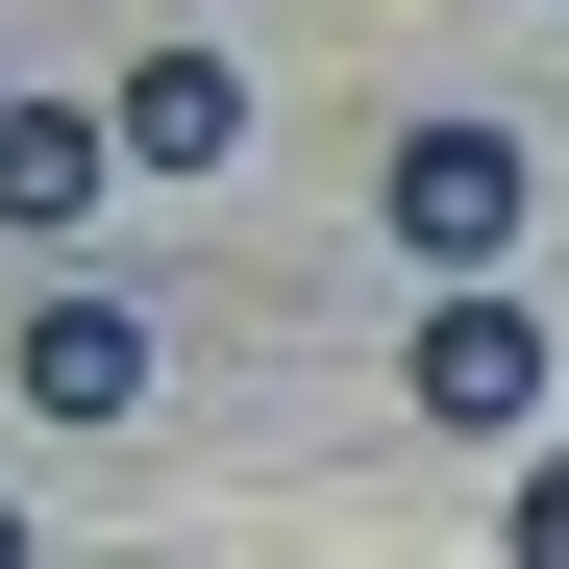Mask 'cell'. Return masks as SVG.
<instances>
[{
    "mask_svg": "<svg viewBox=\"0 0 569 569\" xmlns=\"http://www.w3.org/2000/svg\"><path fill=\"white\" fill-rule=\"evenodd\" d=\"M371 223H397L446 298L470 272H520V223H545V173H520V124H397V173H371Z\"/></svg>",
    "mask_w": 569,
    "mask_h": 569,
    "instance_id": "obj_1",
    "label": "cell"
},
{
    "mask_svg": "<svg viewBox=\"0 0 569 569\" xmlns=\"http://www.w3.org/2000/svg\"><path fill=\"white\" fill-rule=\"evenodd\" d=\"M397 397L446 421V446H545V397H569V347L470 272V298H421V347H397Z\"/></svg>",
    "mask_w": 569,
    "mask_h": 569,
    "instance_id": "obj_2",
    "label": "cell"
},
{
    "mask_svg": "<svg viewBox=\"0 0 569 569\" xmlns=\"http://www.w3.org/2000/svg\"><path fill=\"white\" fill-rule=\"evenodd\" d=\"M149 371H173V347H149V298H100V272H74V298H50L26 347H0V397H26V421H74V446H100V421H149Z\"/></svg>",
    "mask_w": 569,
    "mask_h": 569,
    "instance_id": "obj_3",
    "label": "cell"
},
{
    "mask_svg": "<svg viewBox=\"0 0 569 569\" xmlns=\"http://www.w3.org/2000/svg\"><path fill=\"white\" fill-rule=\"evenodd\" d=\"M100 199H124V124H100V100H50V74H26V100H0V223H26V248H74Z\"/></svg>",
    "mask_w": 569,
    "mask_h": 569,
    "instance_id": "obj_4",
    "label": "cell"
},
{
    "mask_svg": "<svg viewBox=\"0 0 569 569\" xmlns=\"http://www.w3.org/2000/svg\"><path fill=\"white\" fill-rule=\"evenodd\" d=\"M100 124H124V173H223V149H248V74H223V50H124Z\"/></svg>",
    "mask_w": 569,
    "mask_h": 569,
    "instance_id": "obj_5",
    "label": "cell"
},
{
    "mask_svg": "<svg viewBox=\"0 0 569 569\" xmlns=\"http://www.w3.org/2000/svg\"><path fill=\"white\" fill-rule=\"evenodd\" d=\"M496 545H520V569H569V446H520V496H496Z\"/></svg>",
    "mask_w": 569,
    "mask_h": 569,
    "instance_id": "obj_6",
    "label": "cell"
},
{
    "mask_svg": "<svg viewBox=\"0 0 569 569\" xmlns=\"http://www.w3.org/2000/svg\"><path fill=\"white\" fill-rule=\"evenodd\" d=\"M0 569H26V520H0Z\"/></svg>",
    "mask_w": 569,
    "mask_h": 569,
    "instance_id": "obj_7",
    "label": "cell"
},
{
    "mask_svg": "<svg viewBox=\"0 0 569 569\" xmlns=\"http://www.w3.org/2000/svg\"><path fill=\"white\" fill-rule=\"evenodd\" d=\"M0 100H26V74H0Z\"/></svg>",
    "mask_w": 569,
    "mask_h": 569,
    "instance_id": "obj_8",
    "label": "cell"
}]
</instances>
